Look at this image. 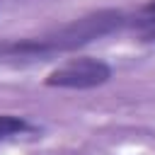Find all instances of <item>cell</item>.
Listing matches in <instances>:
<instances>
[{
	"instance_id": "6da1fadb",
	"label": "cell",
	"mask_w": 155,
	"mask_h": 155,
	"mask_svg": "<svg viewBox=\"0 0 155 155\" xmlns=\"http://www.w3.org/2000/svg\"><path fill=\"white\" fill-rule=\"evenodd\" d=\"M126 29V10L104 7L87 12L82 17H75L61 27L46 29L36 36H19V39H5L0 41V63H36L46 61L61 53L78 51L92 41H99L104 36H111L116 31Z\"/></svg>"
},
{
	"instance_id": "277c9868",
	"label": "cell",
	"mask_w": 155,
	"mask_h": 155,
	"mask_svg": "<svg viewBox=\"0 0 155 155\" xmlns=\"http://www.w3.org/2000/svg\"><path fill=\"white\" fill-rule=\"evenodd\" d=\"M31 131H34V126L27 116L0 114V143L10 140V138H17V136H24V133H31Z\"/></svg>"
},
{
	"instance_id": "7a4b0ae2",
	"label": "cell",
	"mask_w": 155,
	"mask_h": 155,
	"mask_svg": "<svg viewBox=\"0 0 155 155\" xmlns=\"http://www.w3.org/2000/svg\"><path fill=\"white\" fill-rule=\"evenodd\" d=\"M111 75L114 70L107 61L94 58V56H78L56 65L44 78V85L53 90H94V87L107 85Z\"/></svg>"
},
{
	"instance_id": "3957f363",
	"label": "cell",
	"mask_w": 155,
	"mask_h": 155,
	"mask_svg": "<svg viewBox=\"0 0 155 155\" xmlns=\"http://www.w3.org/2000/svg\"><path fill=\"white\" fill-rule=\"evenodd\" d=\"M126 29H131L138 41L155 44V0H145L133 12H126Z\"/></svg>"
}]
</instances>
